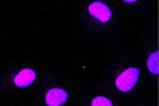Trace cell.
Segmentation results:
<instances>
[{
	"instance_id": "1",
	"label": "cell",
	"mask_w": 159,
	"mask_h": 106,
	"mask_svg": "<svg viewBox=\"0 0 159 106\" xmlns=\"http://www.w3.org/2000/svg\"><path fill=\"white\" fill-rule=\"evenodd\" d=\"M139 78V70L136 67H130L127 70L122 72L115 80V85L120 91H130Z\"/></svg>"
},
{
	"instance_id": "2",
	"label": "cell",
	"mask_w": 159,
	"mask_h": 106,
	"mask_svg": "<svg viewBox=\"0 0 159 106\" xmlns=\"http://www.w3.org/2000/svg\"><path fill=\"white\" fill-rule=\"evenodd\" d=\"M89 14L102 23H107L111 18V10L108 6L102 2L95 1L89 5Z\"/></svg>"
},
{
	"instance_id": "3",
	"label": "cell",
	"mask_w": 159,
	"mask_h": 106,
	"mask_svg": "<svg viewBox=\"0 0 159 106\" xmlns=\"http://www.w3.org/2000/svg\"><path fill=\"white\" fill-rule=\"evenodd\" d=\"M68 100V93L62 89H52L47 91L45 103L47 106H61Z\"/></svg>"
},
{
	"instance_id": "4",
	"label": "cell",
	"mask_w": 159,
	"mask_h": 106,
	"mask_svg": "<svg viewBox=\"0 0 159 106\" xmlns=\"http://www.w3.org/2000/svg\"><path fill=\"white\" fill-rule=\"evenodd\" d=\"M36 78V73L30 68L23 69L14 78V84L19 88H27L30 85Z\"/></svg>"
},
{
	"instance_id": "5",
	"label": "cell",
	"mask_w": 159,
	"mask_h": 106,
	"mask_svg": "<svg viewBox=\"0 0 159 106\" xmlns=\"http://www.w3.org/2000/svg\"><path fill=\"white\" fill-rule=\"evenodd\" d=\"M148 68L150 71L151 74L153 75H157L158 74V52L154 51L152 52L149 57L148 59Z\"/></svg>"
},
{
	"instance_id": "6",
	"label": "cell",
	"mask_w": 159,
	"mask_h": 106,
	"mask_svg": "<svg viewBox=\"0 0 159 106\" xmlns=\"http://www.w3.org/2000/svg\"><path fill=\"white\" fill-rule=\"evenodd\" d=\"M91 106H113V104L105 96H97L93 99Z\"/></svg>"
},
{
	"instance_id": "7",
	"label": "cell",
	"mask_w": 159,
	"mask_h": 106,
	"mask_svg": "<svg viewBox=\"0 0 159 106\" xmlns=\"http://www.w3.org/2000/svg\"><path fill=\"white\" fill-rule=\"evenodd\" d=\"M125 2H126V3H134L136 1H134V0H126Z\"/></svg>"
}]
</instances>
